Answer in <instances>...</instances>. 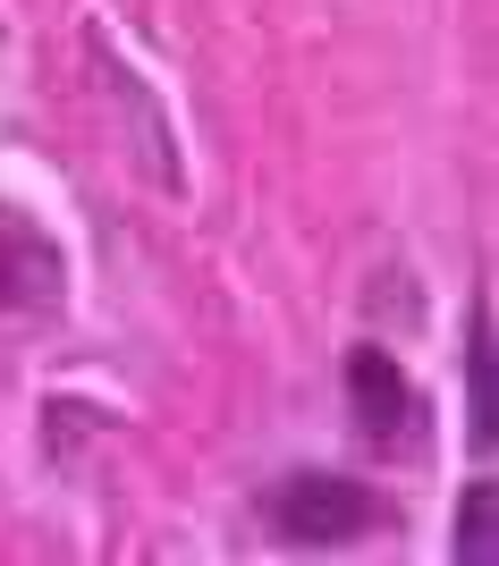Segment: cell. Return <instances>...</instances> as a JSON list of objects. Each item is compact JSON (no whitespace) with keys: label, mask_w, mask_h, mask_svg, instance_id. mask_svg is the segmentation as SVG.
Segmentation results:
<instances>
[{"label":"cell","mask_w":499,"mask_h":566,"mask_svg":"<svg viewBox=\"0 0 499 566\" xmlns=\"http://www.w3.org/2000/svg\"><path fill=\"white\" fill-rule=\"evenodd\" d=\"M262 524L297 549H347L381 524V499L364 482H347V473H288L262 499Z\"/></svg>","instance_id":"1"},{"label":"cell","mask_w":499,"mask_h":566,"mask_svg":"<svg viewBox=\"0 0 499 566\" xmlns=\"http://www.w3.org/2000/svg\"><path fill=\"white\" fill-rule=\"evenodd\" d=\"M60 305V254H51L34 229L0 220V313H34Z\"/></svg>","instance_id":"3"},{"label":"cell","mask_w":499,"mask_h":566,"mask_svg":"<svg viewBox=\"0 0 499 566\" xmlns=\"http://www.w3.org/2000/svg\"><path fill=\"white\" fill-rule=\"evenodd\" d=\"M491 482H475L466 491V516H457V558H475V566H491L499 558V542H491Z\"/></svg>","instance_id":"5"},{"label":"cell","mask_w":499,"mask_h":566,"mask_svg":"<svg viewBox=\"0 0 499 566\" xmlns=\"http://www.w3.org/2000/svg\"><path fill=\"white\" fill-rule=\"evenodd\" d=\"M347 423L389 457H424V431H432V406L415 398V380H406L398 355L381 347H356L347 355Z\"/></svg>","instance_id":"2"},{"label":"cell","mask_w":499,"mask_h":566,"mask_svg":"<svg viewBox=\"0 0 499 566\" xmlns=\"http://www.w3.org/2000/svg\"><path fill=\"white\" fill-rule=\"evenodd\" d=\"M466 440L491 457V313L482 305L466 322Z\"/></svg>","instance_id":"4"}]
</instances>
